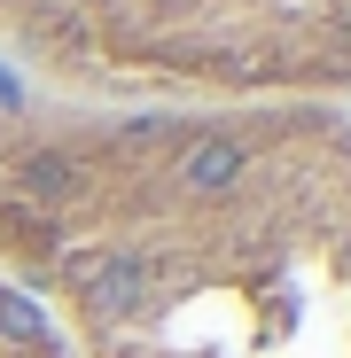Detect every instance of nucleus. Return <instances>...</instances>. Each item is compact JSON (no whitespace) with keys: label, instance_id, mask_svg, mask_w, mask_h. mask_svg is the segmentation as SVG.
I'll list each match as a JSON object with an SVG mask.
<instances>
[{"label":"nucleus","instance_id":"obj_1","mask_svg":"<svg viewBox=\"0 0 351 358\" xmlns=\"http://www.w3.org/2000/svg\"><path fill=\"white\" fill-rule=\"evenodd\" d=\"M0 265L78 358H351V109L47 101L0 71Z\"/></svg>","mask_w":351,"mask_h":358},{"label":"nucleus","instance_id":"obj_2","mask_svg":"<svg viewBox=\"0 0 351 358\" xmlns=\"http://www.w3.org/2000/svg\"><path fill=\"white\" fill-rule=\"evenodd\" d=\"M0 63L78 101H351V0H0Z\"/></svg>","mask_w":351,"mask_h":358},{"label":"nucleus","instance_id":"obj_3","mask_svg":"<svg viewBox=\"0 0 351 358\" xmlns=\"http://www.w3.org/2000/svg\"><path fill=\"white\" fill-rule=\"evenodd\" d=\"M0 358H78L63 320H55L24 280H8V273H0Z\"/></svg>","mask_w":351,"mask_h":358}]
</instances>
